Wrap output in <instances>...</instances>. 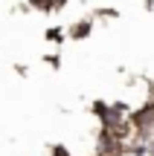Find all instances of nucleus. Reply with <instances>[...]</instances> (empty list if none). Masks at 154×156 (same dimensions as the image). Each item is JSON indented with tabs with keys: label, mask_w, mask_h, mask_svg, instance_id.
Masks as SVG:
<instances>
[{
	"label": "nucleus",
	"mask_w": 154,
	"mask_h": 156,
	"mask_svg": "<svg viewBox=\"0 0 154 156\" xmlns=\"http://www.w3.org/2000/svg\"><path fill=\"white\" fill-rule=\"evenodd\" d=\"M145 156H154V139L148 142V145H145Z\"/></svg>",
	"instance_id": "f257e3e1"
}]
</instances>
